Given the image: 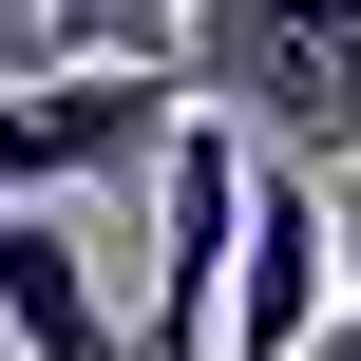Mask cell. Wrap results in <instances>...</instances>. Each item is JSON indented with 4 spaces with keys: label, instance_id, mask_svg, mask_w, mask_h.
<instances>
[{
    "label": "cell",
    "instance_id": "cell-1",
    "mask_svg": "<svg viewBox=\"0 0 361 361\" xmlns=\"http://www.w3.org/2000/svg\"><path fill=\"white\" fill-rule=\"evenodd\" d=\"M171 76L267 171H361V0H209Z\"/></svg>",
    "mask_w": 361,
    "mask_h": 361
},
{
    "label": "cell",
    "instance_id": "cell-2",
    "mask_svg": "<svg viewBox=\"0 0 361 361\" xmlns=\"http://www.w3.org/2000/svg\"><path fill=\"white\" fill-rule=\"evenodd\" d=\"M190 133V76L133 57V76H0V209H76V190H152Z\"/></svg>",
    "mask_w": 361,
    "mask_h": 361
},
{
    "label": "cell",
    "instance_id": "cell-3",
    "mask_svg": "<svg viewBox=\"0 0 361 361\" xmlns=\"http://www.w3.org/2000/svg\"><path fill=\"white\" fill-rule=\"evenodd\" d=\"M324 324H343V190H324V171H267L247 286H228V361H305Z\"/></svg>",
    "mask_w": 361,
    "mask_h": 361
},
{
    "label": "cell",
    "instance_id": "cell-4",
    "mask_svg": "<svg viewBox=\"0 0 361 361\" xmlns=\"http://www.w3.org/2000/svg\"><path fill=\"white\" fill-rule=\"evenodd\" d=\"M0 361H133V324L95 305L57 209H0Z\"/></svg>",
    "mask_w": 361,
    "mask_h": 361
},
{
    "label": "cell",
    "instance_id": "cell-5",
    "mask_svg": "<svg viewBox=\"0 0 361 361\" xmlns=\"http://www.w3.org/2000/svg\"><path fill=\"white\" fill-rule=\"evenodd\" d=\"M209 0H38V57L57 76H133V57H190Z\"/></svg>",
    "mask_w": 361,
    "mask_h": 361
},
{
    "label": "cell",
    "instance_id": "cell-6",
    "mask_svg": "<svg viewBox=\"0 0 361 361\" xmlns=\"http://www.w3.org/2000/svg\"><path fill=\"white\" fill-rule=\"evenodd\" d=\"M343 324H361V171H343Z\"/></svg>",
    "mask_w": 361,
    "mask_h": 361
},
{
    "label": "cell",
    "instance_id": "cell-7",
    "mask_svg": "<svg viewBox=\"0 0 361 361\" xmlns=\"http://www.w3.org/2000/svg\"><path fill=\"white\" fill-rule=\"evenodd\" d=\"M305 361H361V324H324V343H305Z\"/></svg>",
    "mask_w": 361,
    "mask_h": 361
}]
</instances>
